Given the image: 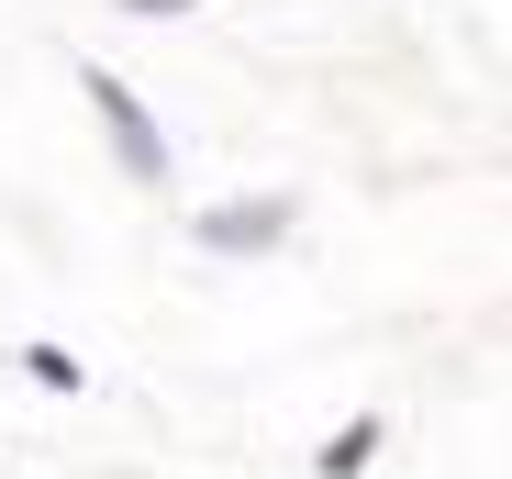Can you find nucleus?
I'll return each instance as SVG.
<instances>
[{"mask_svg": "<svg viewBox=\"0 0 512 479\" xmlns=\"http://www.w3.org/2000/svg\"><path fill=\"white\" fill-rule=\"evenodd\" d=\"M78 90H90V112H101V134H112V156H123V179H134V190H167V168H179V156H167L156 112L123 90L112 67H78Z\"/></svg>", "mask_w": 512, "mask_h": 479, "instance_id": "nucleus-1", "label": "nucleus"}, {"mask_svg": "<svg viewBox=\"0 0 512 479\" xmlns=\"http://www.w3.org/2000/svg\"><path fill=\"white\" fill-rule=\"evenodd\" d=\"M290 223H301L290 190H256V201H212V212H190V246H201V257H279Z\"/></svg>", "mask_w": 512, "mask_h": 479, "instance_id": "nucleus-2", "label": "nucleus"}, {"mask_svg": "<svg viewBox=\"0 0 512 479\" xmlns=\"http://www.w3.org/2000/svg\"><path fill=\"white\" fill-rule=\"evenodd\" d=\"M379 446H390V413H357L346 435H323L312 479H368V468H379Z\"/></svg>", "mask_w": 512, "mask_h": 479, "instance_id": "nucleus-3", "label": "nucleus"}, {"mask_svg": "<svg viewBox=\"0 0 512 479\" xmlns=\"http://www.w3.org/2000/svg\"><path fill=\"white\" fill-rule=\"evenodd\" d=\"M23 379L34 390H90V368H78L67 346H23Z\"/></svg>", "mask_w": 512, "mask_h": 479, "instance_id": "nucleus-4", "label": "nucleus"}, {"mask_svg": "<svg viewBox=\"0 0 512 479\" xmlns=\"http://www.w3.org/2000/svg\"><path fill=\"white\" fill-rule=\"evenodd\" d=\"M134 23H167V12H212V0H123Z\"/></svg>", "mask_w": 512, "mask_h": 479, "instance_id": "nucleus-5", "label": "nucleus"}]
</instances>
